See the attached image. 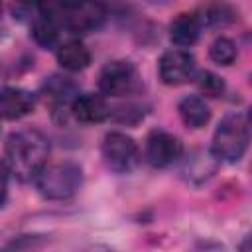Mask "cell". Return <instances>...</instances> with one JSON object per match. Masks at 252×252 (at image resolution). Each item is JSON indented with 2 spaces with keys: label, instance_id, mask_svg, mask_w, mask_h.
<instances>
[{
  "label": "cell",
  "instance_id": "6da1fadb",
  "mask_svg": "<svg viewBox=\"0 0 252 252\" xmlns=\"http://www.w3.org/2000/svg\"><path fill=\"white\" fill-rule=\"evenodd\" d=\"M47 158L49 142L39 130L24 128L6 138L4 167L18 181H35V177L47 165Z\"/></svg>",
  "mask_w": 252,
  "mask_h": 252
},
{
  "label": "cell",
  "instance_id": "7a4b0ae2",
  "mask_svg": "<svg viewBox=\"0 0 252 252\" xmlns=\"http://www.w3.org/2000/svg\"><path fill=\"white\" fill-rule=\"evenodd\" d=\"M41 14L59 22V26L73 35H85L102 28L106 10L98 2H43L37 4Z\"/></svg>",
  "mask_w": 252,
  "mask_h": 252
},
{
  "label": "cell",
  "instance_id": "3957f363",
  "mask_svg": "<svg viewBox=\"0 0 252 252\" xmlns=\"http://www.w3.org/2000/svg\"><path fill=\"white\" fill-rule=\"evenodd\" d=\"M250 144V124L242 114H226L215 128L211 154L224 163H236L242 159Z\"/></svg>",
  "mask_w": 252,
  "mask_h": 252
},
{
  "label": "cell",
  "instance_id": "277c9868",
  "mask_svg": "<svg viewBox=\"0 0 252 252\" xmlns=\"http://www.w3.org/2000/svg\"><path fill=\"white\" fill-rule=\"evenodd\" d=\"M35 187L43 199L65 201L71 199L83 185V169L75 161L47 163L35 177Z\"/></svg>",
  "mask_w": 252,
  "mask_h": 252
},
{
  "label": "cell",
  "instance_id": "5b68a950",
  "mask_svg": "<svg viewBox=\"0 0 252 252\" xmlns=\"http://www.w3.org/2000/svg\"><path fill=\"white\" fill-rule=\"evenodd\" d=\"M98 89L106 96H132L142 89V77L132 61L116 59L100 69Z\"/></svg>",
  "mask_w": 252,
  "mask_h": 252
},
{
  "label": "cell",
  "instance_id": "8992f818",
  "mask_svg": "<svg viewBox=\"0 0 252 252\" xmlns=\"http://www.w3.org/2000/svg\"><path fill=\"white\" fill-rule=\"evenodd\" d=\"M102 159L110 171L130 173L140 161V148L132 136L112 130L102 138Z\"/></svg>",
  "mask_w": 252,
  "mask_h": 252
},
{
  "label": "cell",
  "instance_id": "52a82bcc",
  "mask_svg": "<svg viewBox=\"0 0 252 252\" xmlns=\"http://www.w3.org/2000/svg\"><path fill=\"white\" fill-rule=\"evenodd\" d=\"M183 156V144L165 130H152L146 138V159L152 167H169Z\"/></svg>",
  "mask_w": 252,
  "mask_h": 252
},
{
  "label": "cell",
  "instance_id": "ba28073f",
  "mask_svg": "<svg viewBox=\"0 0 252 252\" xmlns=\"http://www.w3.org/2000/svg\"><path fill=\"white\" fill-rule=\"evenodd\" d=\"M158 73L163 85L177 87L193 79L195 73V57L187 49H169L161 53L158 61Z\"/></svg>",
  "mask_w": 252,
  "mask_h": 252
},
{
  "label": "cell",
  "instance_id": "9c48e42d",
  "mask_svg": "<svg viewBox=\"0 0 252 252\" xmlns=\"http://www.w3.org/2000/svg\"><path fill=\"white\" fill-rule=\"evenodd\" d=\"M71 114L81 124H98L110 116V106L102 94L81 93L71 102Z\"/></svg>",
  "mask_w": 252,
  "mask_h": 252
},
{
  "label": "cell",
  "instance_id": "30bf717a",
  "mask_svg": "<svg viewBox=\"0 0 252 252\" xmlns=\"http://www.w3.org/2000/svg\"><path fill=\"white\" fill-rule=\"evenodd\" d=\"M203 30L201 16L197 12H181L169 24V39L177 49H185L197 43Z\"/></svg>",
  "mask_w": 252,
  "mask_h": 252
},
{
  "label": "cell",
  "instance_id": "8fae6325",
  "mask_svg": "<svg viewBox=\"0 0 252 252\" xmlns=\"http://www.w3.org/2000/svg\"><path fill=\"white\" fill-rule=\"evenodd\" d=\"M35 106V96L20 87H4L0 93V112L4 120H20Z\"/></svg>",
  "mask_w": 252,
  "mask_h": 252
},
{
  "label": "cell",
  "instance_id": "7c38bea8",
  "mask_svg": "<svg viewBox=\"0 0 252 252\" xmlns=\"http://www.w3.org/2000/svg\"><path fill=\"white\" fill-rule=\"evenodd\" d=\"M55 57H57V63L61 65V69L71 71V73L83 71L91 63V51L79 37H71V39L63 41L55 49Z\"/></svg>",
  "mask_w": 252,
  "mask_h": 252
},
{
  "label": "cell",
  "instance_id": "4fadbf2b",
  "mask_svg": "<svg viewBox=\"0 0 252 252\" xmlns=\"http://www.w3.org/2000/svg\"><path fill=\"white\" fill-rule=\"evenodd\" d=\"M61 32L63 28L59 26V22L47 14H41L37 10V16L32 22V37L33 41L43 47V49H57L63 41H61Z\"/></svg>",
  "mask_w": 252,
  "mask_h": 252
},
{
  "label": "cell",
  "instance_id": "5bb4252c",
  "mask_svg": "<svg viewBox=\"0 0 252 252\" xmlns=\"http://www.w3.org/2000/svg\"><path fill=\"white\" fill-rule=\"evenodd\" d=\"M177 110H179V116H181L183 124L189 126V128H193V130L203 128L211 120V108H209V104L205 102V98H201L197 94H189V96L181 98Z\"/></svg>",
  "mask_w": 252,
  "mask_h": 252
},
{
  "label": "cell",
  "instance_id": "9a60e30c",
  "mask_svg": "<svg viewBox=\"0 0 252 252\" xmlns=\"http://www.w3.org/2000/svg\"><path fill=\"white\" fill-rule=\"evenodd\" d=\"M45 98H49L55 106H63V104H69L71 108V102L75 100V83L65 77V75H51L49 79L43 81V87H41Z\"/></svg>",
  "mask_w": 252,
  "mask_h": 252
},
{
  "label": "cell",
  "instance_id": "2e32d148",
  "mask_svg": "<svg viewBox=\"0 0 252 252\" xmlns=\"http://www.w3.org/2000/svg\"><path fill=\"white\" fill-rule=\"evenodd\" d=\"M238 51H236V43L230 37H217L211 47H209V57L217 63V65H232L236 59Z\"/></svg>",
  "mask_w": 252,
  "mask_h": 252
},
{
  "label": "cell",
  "instance_id": "e0dca14e",
  "mask_svg": "<svg viewBox=\"0 0 252 252\" xmlns=\"http://www.w3.org/2000/svg\"><path fill=\"white\" fill-rule=\"evenodd\" d=\"M215 161H219V159L211 152L209 154H199V156H193L185 161L183 171H189L187 175L191 179H193V175H201V179H207L215 171Z\"/></svg>",
  "mask_w": 252,
  "mask_h": 252
},
{
  "label": "cell",
  "instance_id": "ac0fdd59",
  "mask_svg": "<svg viewBox=\"0 0 252 252\" xmlns=\"http://www.w3.org/2000/svg\"><path fill=\"white\" fill-rule=\"evenodd\" d=\"M195 83L205 96H220L224 93V81L213 71H199L195 77Z\"/></svg>",
  "mask_w": 252,
  "mask_h": 252
},
{
  "label": "cell",
  "instance_id": "d6986e66",
  "mask_svg": "<svg viewBox=\"0 0 252 252\" xmlns=\"http://www.w3.org/2000/svg\"><path fill=\"white\" fill-rule=\"evenodd\" d=\"M201 16V22L203 26H219V24H226V22H232L234 20V10L226 4H213V6H207L203 10Z\"/></svg>",
  "mask_w": 252,
  "mask_h": 252
},
{
  "label": "cell",
  "instance_id": "ffe728a7",
  "mask_svg": "<svg viewBox=\"0 0 252 252\" xmlns=\"http://www.w3.org/2000/svg\"><path fill=\"white\" fill-rule=\"evenodd\" d=\"M41 244H45L43 234H20L14 240H10L2 252H32Z\"/></svg>",
  "mask_w": 252,
  "mask_h": 252
},
{
  "label": "cell",
  "instance_id": "44dd1931",
  "mask_svg": "<svg viewBox=\"0 0 252 252\" xmlns=\"http://www.w3.org/2000/svg\"><path fill=\"white\" fill-rule=\"evenodd\" d=\"M238 252H252V232H248L238 244Z\"/></svg>",
  "mask_w": 252,
  "mask_h": 252
},
{
  "label": "cell",
  "instance_id": "7402d4cb",
  "mask_svg": "<svg viewBox=\"0 0 252 252\" xmlns=\"http://www.w3.org/2000/svg\"><path fill=\"white\" fill-rule=\"evenodd\" d=\"M246 120H248V124L252 126V106H250V110H248V118H246Z\"/></svg>",
  "mask_w": 252,
  "mask_h": 252
}]
</instances>
